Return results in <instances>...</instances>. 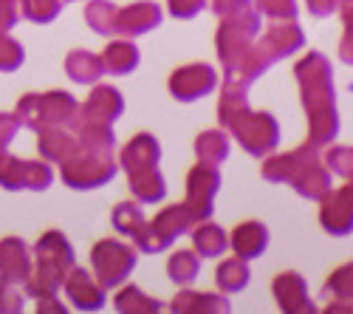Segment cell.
<instances>
[{
	"instance_id": "6da1fadb",
	"label": "cell",
	"mask_w": 353,
	"mask_h": 314,
	"mask_svg": "<svg viewBox=\"0 0 353 314\" xmlns=\"http://www.w3.org/2000/svg\"><path fill=\"white\" fill-rule=\"evenodd\" d=\"M94 261H97V269L102 275V283L105 286H113V283H119L122 275L133 266V255L116 244H102L94 252Z\"/></svg>"
},
{
	"instance_id": "7a4b0ae2",
	"label": "cell",
	"mask_w": 353,
	"mask_h": 314,
	"mask_svg": "<svg viewBox=\"0 0 353 314\" xmlns=\"http://www.w3.org/2000/svg\"><path fill=\"white\" fill-rule=\"evenodd\" d=\"M212 85H215V77L207 66H192V68H184L172 77V91L181 99H195L201 94H207Z\"/></svg>"
},
{
	"instance_id": "3957f363",
	"label": "cell",
	"mask_w": 353,
	"mask_h": 314,
	"mask_svg": "<svg viewBox=\"0 0 353 314\" xmlns=\"http://www.w3.org/2000/svg\"><path fill=\"white\" fill-rule=\"evenodd\" d=\"M215 187H218V176L212 173L210 167H201L190 176V195H192V213L190 215H198V218H207L212 210V195H215Z\"/></svg>"
},
{
	"instance_id": "277c9868",
	"label": "cell",
	"mask_w": 353,
	"mask_h": 314,
	"mask_svg": "<svg viewBox=\"0 0 353 314\" xmlns=\"http://www.w3.org/2000/svg\"><path fill=\"white\" fill-rule=\"evenodd\" d=\"M322 224H325L331 233H339V235L353 224V184L347 190H342L339 195H334L331 204H325Z\"/></svg>"
},
{
	"instance_id": "5b68a950",
	"label": "cell",
	"mask_w": 353,
	"mask_h": 314,
	"mask_svg": "<svg viewBox=\"0 0 353 314\" xmlns=\"http://www.w3.org/2000/svg\"><path fill=\"white\" fill-rule=\"evenodd\" d=\"M266 241H269L266 230H263L260 224H254V221L238 226V233H234V249H238L241 258H254V255L266 246Z\"/></svg>"
},
{
	"instance_id": "8992f818",
	"label": "cell",
	"mask_w": 353,
	"mask_h": 314,
	"mask_svg": "<svg viewBox=\"0 0 353 314\" xmlns=\"http://www.w3.org/2000/svg\"><path fill=\"white\" fill-rule=\"evenodd\" d=\"M246 280H249V272H246V266H243V258H241V261H226V264L218 269V283H221L223 289H229V292L246 286Z\"/></svg>"
},
{
	"instance_id": "52a82bcc",
	"label": "cell",
	"mask_w": 353,
	"mask_h": 314,
	"mask_svg": "<svg viewBox=\"0 0 353 314\" xmlns=\"http://www.w3.org/2000/svg\"><path fill=\"white\" fill-rule=\"evenodd\" d=\"M195 272H198V261L192 258L190 252H179L170 261V275H172V280H179V283H190Z\"/></svg>"
},
{
	"instance_id": "ba28073f",
	"label": "cell",
	"mask_w": 353,
	"mask_h": 314,
	"mask_svg": "<svg viewBox=\"0 0 353 314\" xmlns=\"http://www.w3.org/2000/svg\"><path fill=\"white\" fill-rule=\"evenodd\" d=\"M195 244L201 246L203 255H215V252H221L226 246V238H223L221 230H215V226H207V230L195 233Z\"/></svg>"
},
{
	"instance_id": "9c48e42d",
	"label": "cell",
	"mask_w": 353,
	"mask_h": 314,
	"mask_svg": "<svg viewBox=\"0 0 353 314\" xmlns=\"http://www.w3.org/2000/svg\"><path fill=\"white\" fill-rule=\"evenodd\" d=\"M108 66L119 68V71L133 68V66H136V48H133V46H116V48L110 51V57H108Z\"/></svg>"
},
{
	"instance_id": "30bf717a",
	"label": "cell",
	"mask_w": 353,
	"mask_h": 314,
	"mask_svg": "<svg viewBox=\"0 0 353 314\" xmlns=\"http://www.w3.org/2000/svg\"><path fill=\"white\" fill-rule=\"evenodd\" d=\"M203 150H212V159H223L226 156V139L221 133H207L201 139V153Z\"/></svg>"
}]
</instances>
